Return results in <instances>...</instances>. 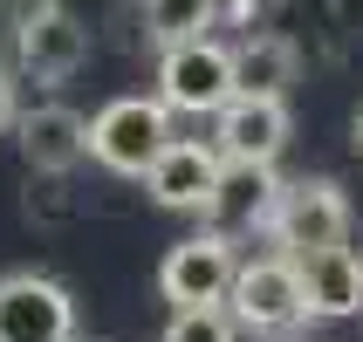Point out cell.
I'll use <instances>...</instances> for the list:
<instances>
[{
  "label": "cell",
  "mask_w": 363,
  "mask_h": 342,
  "mask_svg": "<svg viewBox=\"0 0 363 342\" xmlns=\"http://www.w3.org/2000/svg\"><path fill=\"white\" fill-rule=\"evenodd\" d=\"M0 342H76V302L48 274L0 281Z\"/></svg>",
  "instance_id": "cell-7"
},
{
  "label": "cell",
  "mask_w": 363,
  "mask_h": 342,
  "mask_svg": "<svg viewBox=\"0 0 363 342\" xmlns=\"http://www.w3.org/2000/svg\"><path fill=\"white\" fill-rule=\"evenodd\" d=\"M226 315L240 329H261V336H281V329L302 322V274L288 253H261V261L233 267V287H226Z\"/></svg>",
  "instance_id": "cell-4"
},
{
  "label": "cell",
  "mask_w": 363,
  "mask_h": 342,
  "mask_svg": "<svg viewBox=\"0 0 363 342\" xmlns=\"http://www.w3.org/2000/svg\"><path fill=\"white\" fill-rule=\"evenodd\" d=\"M14 117H21V103H14V76H7V69H0V137H7V130H14Z\"/></svg>",
  "instance_id": "cell-16"
},
{
  "label": "cell",
  "mask_w": 363,
  "mask_h": 342,
  "mask_svg": "<svg viewBox=\"0 0 363 342\" xmlns=\"http://www.w3.org/2000/svg\"><path fill=\"white\" fill-rule=\"evenodd\" d=\"M357 151H363V110H357Z\"/></svg>",
  "instance_id": "cell-17"
},
{
  "label": "cell",
  "mask_w": 363,
  "mask_h": 342,
  "mask_svg": "<svg viewBox=\"0 0 363 342\" xmlns=\"http://www.w3.org/2000/svg\"><path fill=\"white\" fill-rule=\"evenodd\" d=\"M213 144L226 164H274L288 151V103L281 96H226L213 110Z\"/></svg>",
  "instance_id": "cell-9"
},
{
  "label": "cell",
  "mask_w": 363,
  "mask_h": 342,
  "mask_svg": "<svg viewBox=\"0 0 363 342\" xmlns=\"http://www.w3.org/2000/svg\"><path fill=\"white\" fill-rule=\"evenodd\" d=\"M172 144V110L158 96H110L89 117V158L117 178H144V164Z\"/></svg>",
  "instance_id": "cell-1"
},
{
  "label": "cell",
  "mask_w": 363,
  "mask_h": 342,
  "mask_svg": "<svg viewBox=\"0 0 363 342\" xmlns=\"http://www.w3.org/2000/svg\"><path fill=\"white\" fill-rule=\"evenodd\" d=\"M14 62H21V76H35V82H69L82 62H89V28H82L62 0H35V7L21 14Z\"/></svg>",
  "instance_id": "cell-5"
},
{
  "label": "cell",
  "mask_w": 363,
  "mask_h": 342,
  "mask_svg": "<svg viewBox=\"0 0 363 342\" xmlns=\"http://www.w3.org/2000/svg\"><path fill=\"white\" fill-rule=\"evenodd\" d=\"M14 130H21V158H28V171H41V178H62V171H76V164L89 158V117L69 110V103L21 110Z\"/></svg>",
  "instance_id": "cell-10"
},
{
  "label": "cell",
  "mask_w": 363,
  "mask_h": 342,
  "mask_svg": "<svg viewBox=\"0 0 363 342\" xmlns=\"http://www.w3.org/2000/svg\"><path fill=\"white\" fill-rule=\"evenodd\" d=\"M158 342H240V322L226 315V302H206V308H172Z\"/></svg>",
  "instance_id": "cell-15"
},
{
  "label": "cell",
  "mask_w": 363,
  "mask_h": 342,
  "mask_svg": "<svg viewBox=\"0 0 363 342\" xmlns=\"http://www.w3.org/2000/svg\"><path fill=\"white\" fill-rule=\"evenodd\" d=\"M220 144H192V137H172L158 158L144 164V192L164 205V212H206L213 192H220Z\"/></svg>",
  "instance_id": "cell-8"
},
{
  "label": "cell",
  "mask_w": 363,
  "mask_h": 342,
  "mask_svg": "<svg viewBox=\"0 0 363 342\" xmlns=\"http://www.w3.org/2000/svg\"><path fill=\"white\" fill-rule=\"evenodd\" d=\"M226 96H240L233 82V48L213 35H192V41H172L158 55V103L164 110H185V117H213Z\"/></svg>",
  "instance_id": "cell-2"
},
{
  "label": "cell",
  "mask_w": 363,
  "mask_h": 342,
  "mask_svg": "<svg viewBox=\"0 0 363 342\" xmlns=\"http://www.w3.org/2000/svg\"><path fill=\"white\" fill-rule=\"evenodd\" d=\"M274 199H281V178H274V164H226L220 171V192H213V205H206V220H213V233H240V226H261L274 220Z\"/></svg>",
  "instance_id": "cell-12"
},
{
  "label": "cell",
  "mask_w": 363,
  "mask_h": 342,
  "mask_svg": "<svg viewBox=\"0 0 363 342\" xmlns=\"http://www.w3.org/2000/svg\"><path fill=\"white\" fill-rule=\"evenodd\" d=\"M295 274H302V315H315V322H343L363 308V253H350V240L302 253Z\"/></svg>",
  "instance_id": "cell-11"
},
{
  "label": "cell",
  "mask_w": 363,
  "mask_h": 342,
  "mask_svg": "<svg viewBox=\"0 0 363 342\" xmlns=\"http://www.w3.org/2000/svg\"><path fill=\"white\" fill-rule=\"evenodd\" d=\"M233 267H240V253H233V240H226V233H192V240H179V246L158 261V295H164L172 308L226 302Z\"/></svg>",
  "instance_id": "cell-6"
},
{
  "label": "cell",
  "mask_w": 363,
  "mask_h": 342,
  "mask_svg": "<svg viewBox=\"0 0 363 342\" xmlns=\"http://www.w3.org/2000/svg\"><path fill=\"white\" fill-rule=\"evenodd\" d=\"M267 240L281 246L288 261H302L315 246H343L350 240V199L336 178H295L281 185L274 199V220H267Z\"/></svg>",
  "instance_id": "cell-3"
},
{
  "label": "cell",
  "mask_w": 363,
  "mask_h": 342,
  "mask_svg": "<svg viewBox=\"0 0 363 342\" xmlns=\"http://www.w3.org/2000/svg\"><path fill=\"white\" fill-rule=\"evenodd\" d=\"M220 21V0H144V35L172 48V41H192Z\"/></svg>",
  "instance_id": "cell-14"
},
{
  "label": "cell",
  "mask_w": 363,
  "mask_h": 342,
  "mask_svg": "<svg viewBox=\"0 0 363 342\" xmlns=\"http://www.w3.org/2000/svg\"><path fill=\"white\" fill-rule=\"evenodd\" d=\"M233 82H240V96H281L295 82V48L281 35H247L233 48Z\"/></svg>",
  "instance_id": "cell-13"
}]
</instances>
